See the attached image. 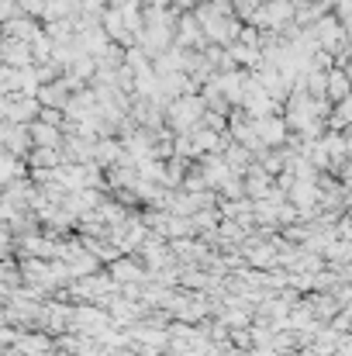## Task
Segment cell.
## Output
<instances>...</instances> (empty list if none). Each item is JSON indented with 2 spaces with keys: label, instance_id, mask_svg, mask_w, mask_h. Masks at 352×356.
<instances>
[{
  "label": "cell",
  "instance_id": "1",
  "mask_svg": "<svg viewBox=\"0 0 352 356\" xmlns=\"http://www.w3.org/2000/svg\"><path fill=\"white\" fill-rule=\"evenodd\" d=\"M204 115V101L197 94H187V97H176V104L169 108V118L176 128H194L197 118Z\"/></svg>",
  "mask_w": 352,
  "mask_h": 356
},
{
  "label": "cell",
  "instance_id": "2",
  "mask_svg": "<svg viewBox=\"0 0 352 356\" xmlns=\"http://www.w3.org/2000/svg\"><path fill=\"white\" fill-rule=\"evenodd\" d=\"M252 17H255L259 24H266L269 31H280L287 21H294V3H290V0H269V3H266L262 10H255Z\"/></svg>",
  "mask_w": 352,
  "mask_h": 356
},
{
  "label": "cell",
  "instance_id": "3",
  "mask_svg": "<svg viewBox=\"0 0 352 356\" xmlns=\"http://www.w3.org/2000/svg\"><path fill=\"white\" fill-rule=\"evenodd\" d=\"M252 131H255L262 142H273V145H276V142H283L287 124H283L280 118H255L252 121Z\"/></svg>",
  "mask_w": 352,
  "mask_h": 356
},
{
  "label": "cell",
  "instance_id": "4",
  "mask_svg": "<svg viewBox=\"0 0 352 356\" xmlns=\"http://www.w3.org/2000/svg\"><path fill=\"white\" fill-rule=\"evenodd\" d=\"M197 45H204V38H201V28H197V21H194V14H187L183 21H180V38H176V49H197Z\"/></svg>",
  "mask_w": 352,
  "mask_h": 356
},
{
  "label": "cell",
  "instance_id": "5",
  "mask_svg": "<svg viewBox=\"0 0 352 356\" xmlns=\"http://www.w3.org/2000/svg\"><path fill=\"white\" fill-rule=\"evenodd\" d=\"M66 87H69V80H59V83H49V87H38V101L42 104H52V111L56 108H62L66 104Z\"/></svg>",
  "mask_w": 352,
  "mask_h": 356
},
{
  "label": "cell",
  "instance_id": "6",
  "mask_svg": "<svg viewBox=\"0 0 352 356\" xmlns=\"http://www.w3.org/2000/svg\"><path fill=\"white\" fill-rule=\"evenodd\" d=\"M346 90H349L346 73H342V70H328V73H325V94H328L332 101H346Z\"/></svg>",
  "mask_w": 352,
  "mask_h": 356
},
{
  "label": "cell",
  "instance_id": "7",
  "mask_svg": "<svg viewBox=\"0 0 352 356\" xmlns=\"http://www.w3.org/2000/svg\"><path fill=\"white\" fill-rule=\"evenodd\" d=\"M35 138H38V142H56L59 135H56L52 124H35Z\"/></svg>",
  "mask_w": 352,
  "mask_h": 356
},
{
  "label": "cell",
  "instance_id": "8",
  "mask_svg": "<svg viewBox=\"0 0 352 356\" xmlns=\"http://www.w3.org/2000/svg\"><path fill=\"white\" fill-rule=\"evenodd\" d=\"M197 142H201L204 149H218V135H215V131H197Z\"/></svg>",
  "mask_w": 352,
  "mask_h": 356
},
{
  "label": "cell",
  "instance_id": "9",
  "mask_svg": "<svg viewBox=\"0 0 352 356\" xmlns=\"http://www.w3.org/2000/svg\"><path fill=\"white\" fill-rule=\"evenodd\" d=\"M17 3L24 14H42V7H45V0H17Z\"/></svg>",
  "mask_w": 352,
  "mask_h": 356
},
{
  "label": "cell",
  "instance_id": "10",
  "mask_svg": "<svg viewBox=\"0 0 352 356\" xmlns=\"http://www.w3.org/2000/svg\"><path fill=\"white\" fill-rule=\"evenodd\" d=\"M166 3H169V0H152V7H166Z\"/></svg>",
  "mask_w": 352,
  "mask_h": 356
}]
</instances>
